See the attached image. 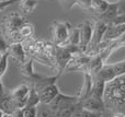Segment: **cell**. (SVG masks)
<instances>
[{"mask_svg": "<svg viewBox=\"0 0 125 117\" xmlns=\"http://www.w3.org/2000/svg\"><path fill=\"white\" fill-rule=\"evenodd\" d=\"M30 87H31V90H30V94H29V99H28V101H26L25 107H37L41 104L39 93H37L36 90H35L32 85H30Z\"/></svg>", "mask_w": 125, "mask_h": 117, "instance_id": "cell-16", "label": "cell"}, {"mask_svg": "<svg viewBox=\"0 0 125 117\" xmlns=\"http://www.w3.org/2000/svg\"><path fill=\"white\" fill-rule=\"evenodd\" d=\"M125 34V24H113L110 23L108 25V28L105 31L103 41L112 42L121 38Z\"/></svg>", "mask_w": 125, "mask_h": 117, "instance_id": "cell-11", "label": "cell"}, {"mask_svg": "<svg viewBox=\"0 0 125 117\" xmlns=\"http://www.w3.org/2000/svg\"><path fill=\"white\" fill-rule=\"evenodd\" d=\"M1 55H2V54H0V58H1Z\"/></svg>", "mask_w": 125, "mask_h": 117, "instance_id": "cell-34", "label": "cell"}, {"mask_svg": "<svg viewBox=\"0 0 125 117\" xmlns=\"http://www.w3.org/2000/svg\"><path fill=\"white\" fill-rule=\"evenodd\" d=\"M8 53H9V56L14 59L19 65H22V63H24L28 60L26 59V55L28 54L25 52L23 43H21V42L10 44L8 47Z\"/></svg>", "mask_w": 125, "mask_h": 117, "instance_id": "cell-10", "label": "cell"}, {"mask_svg": "<svg viewBox=\"0 0 125 117\" xmlns=\"http://www.w3.org/2000/svg\"><path fill=\"white\" fill-rule=\"evenodd\" d=\"M68 43L71 44V45L79 46V44H80V30H79L78 26H76V27H71L70 34H69Z\"/></svg>", "mask_w": 125, "mask_h": 117, "instance_id": "cell-18", "label": "cell"}, {"mask_svg": "<svg viewBox=\"0 0 125 117\" xmlns=\"http://www.w3.org/2000/svg\"><path fill=\"white\" fill-rule=\"evenodd\" d=\"M37 0H21L20 2V10L23 14H29V13L34 12V10L36 9Z\"/></svg>", "mask_w": 125, "mask_h": 117, "instance_id": "cell-15", "label": "cell"}, {"mask_svg": "<svg viewBox=\"0 0 125 117\" xmlns=\"http://www.w3.org/2000/svg\"><path fill=\"white\" fill-rule=\"evenodd\" d=\"M111 117H125V114H123V113H112Z\"/></svg>", "mask_w": 125, "mask_h": 117, "instance_id": "cell-29", "label": "cell"}, {"mask_svg": "<svg viewBox=\"0 0 125 117\" xmlns=\"http://www.w3.org/2000/svg\"><path fill=\"white\" fill-rule=\"evenodd\" d=\"M117 3V8H119V14L125 13V0H120Z\"/></svg>", "mask_w": 125, "mask_h": 117, "instance_id": "cell-26", "label": "cell"}, {"mask_svg": "<svg viewBox=\"0 0 125 117\" xmlns=\"http://www.w3.org/2000/svg\"><path fill=\"white\" fill-rule=\"evenodd\" d=\"M24 116V109L23 108H17L12 114L11 117H23Z\"/></svg>", "mask_w": 125, "mask_h": 117, "instance_id": "cell-27", "label": "cell"}, {"mask_svg": "<svg viewBox=\"0 0 125 117\" xmlns=\"http://www.w3.org/2000/svg\"><path fill=\"white\" fill-rule=\"evenodd\" d=\"M18 0H9V1H0V12H2L3 10H6L8 7H10L11 4H13Z\"/></svg>", "mask_w": 125, "mask_h": 117, "instance_id": "cell-25", "label": "cell"}, {"mask_svg": "<svg viewBox=\"0 0 125 117\" xmlns=\"http://www.w3.org/2000/svg\"><path fill=\"white\" fill-rule=\"evenodd\" d=\"M93 25H94V22H91L90 20H87V21H84L83 23L78 25V27H79V30H80L79 48L82 53H86L87 50H88L91 41H92Z\"/></svg>", "mask_w": 125, "mask_h": 117, "instance_id": "cell-8", "label": "cell"}, {"mask_svg": "<svg viewBox=\"0 0 125 117\" xmlns=\"http://www.w3.org/2000/svg\"><path fill=\"white\" fill-rule=\"evenodd\" d=\"M103 102L105 109L110 113L125 114V76L105 82Z\"/></svg>", "mask_w": 125, "mask_h": 117, "instance_id": "cell-1", "label": "cell"}, {"mask_svg": "<svg viewBox=\"0 0 125 117\" xmlns=\"http://www.w3.org/2000/svg\"><path fill=\"white\" fill-rule=\"evenodd\" d=\"M0 1H9V0H0Z\"/></svg>", "mask_w": 125, "mask_h": 117, "instance_id": "cell-32", "label": "cell"}, {"mask_svg": "<svg viewBox=\"0 0 125 117\" xmlns=\"http://www.w3.org/2000/svg\"><path fill=\"white\" fill-rule=\"evenodd\" d=\"M3 117H11V114H4Z\"/></svg>", "mask_w": 125, "mask_h": 117, "instance_id": "cell-31", "label": "cell"}, {"mask_svg": "<svg viewBox=\"0 0 125 117\" xmlns=\"http://www.w3.org/2000/svg\"><path fill=\"white\" fill-rule=\"evenodd\" d=\"M91 3H92V0H78L77 6H79L83 10L91 11Z\"/></svg>", "mask_w": 125, "mask_h": 117, "instance_id": "cell-23", "label": "cell"}, {"mask_svg": "<svg viewBox=\"0 0 125 117\" xmlns=\"http://www.w3.org/2000/svg\"><path fill=\"white\" fill-rule=\"evenodd\" d=\"M61 77V73L54 77H42L32 82V87L39 93L41 104H50L59 93V89L56 82Z\"/></svg>", "mask_w": 125, "mask_h": 117, "instance_id": "cell-3", "label": "cell"}, {"mask_svg": "<svg viewBox=\"0 0 125 117\" xmlns=\"http://www.w3.org/2000/svg\"><path fill=\"white\" fill-rule=\"evenodd\" d=\"M9 58H10V56H9L8 50L1 55V58H0V76L1 77H3V74L6 73L7 69H8Z\"/></svg>", "mask_w": 125, "mask_h": 117, "instance_id": "cell-20", "label": "cell"}, {"mask_svg": "<svg viewBox=\"0 0 125 117\" xmlns=\"http://www.w3.org/2000/svg\"><path fill=\"white\" fill-rule=\"evenodd\" d=\"M4 114H6V113H4V112L2 111L1 108H0V117H3V115H4Z\"/></svg>", "mask_w": 125, "mask_h": 117, "instance_id": "cell-30", "label": "cell"}, {"mask_svg": "<svg viewBox=\"0 0 125 117\" xmlns=\"http://www.w3.org/2000/svg\"><path fill=\"white\" fill-rule=\"evenodd\" d=\"M6 93H7V91L4 90V88H3V84H2V81L0 80V101L2 100V98H3L4 95H6Z\"/></svg>", "mask_w": 125, "mask_h": 117, "instance_id": "cell-28", "label": "cell"}, {"mask_svg": "<svg viewBox=\"0 0 125 117\" xmlns=\"http://www.w3.org/2000/svg\"><path fill=\"white\" fill-rule=\"evenodd\" d=\"M59 4L62 7V9L66 11L70 10L73 6H76L78 2V0H58Z\"/></svg>", "mask_w": 125, "mask_h": 117, "instance_id": "cell-21", "label": "cell"}, {"mask_svg": "<svg viewBox=\"0 0 125 117\" xmlns=\"http://www.w3.org/2000/svg\"><path fill=\"white\" fill-rule=\"evenodd\" d=\"M30 85L22 83V84H19L18 87H15L14 89L9 92L11 100L14 103L17 108H24L25 107L26 101H28L29 94H30Z\"/></svg>", "mask_w": 125, "mask_h": 117, "instance_id": "cell-7", "label": "cell"}, {"mask_svg": "<svg viewBox=\"0 0 125 117\" xmlns=\"http://www.w3.org/2000/svg\"><path fill=\"white\" fill-rule=\"evenodd\" d=\"M36 117H55L53 111L50 108L48 104H40L37 106Z\"/></svg>", "mask_w": 125, "mask_h": 117, "instance_id": "cell-19", "label": "cell"}, {"mask_svg": "<svg viewBox=\"0 0 125 117\" xmlns=\"http://www.w3.org/2000/svg\"><path fill=\"white\" fill-rule=\"evenodd\" d=\"M24 116L23 117H36L37 107H24Z\"/></svg>", "mask_w": 125, "mask_h": 117, "instance_id": "cell-24", "label": "cell"}, {"mask_svg": "<svg viewBox=\"0 0 125 117\" xmlns=\"http://www.w3.org/2000/svg\"><path fill=\"white\" fill-rule=\"evenodd\" d=\"M33 59L32 58H29L28 60L25 61L24 63L20 65V70H21V73L25 77L26 79H30L31 80V83L34 82L35 80H37L39 78H41L39 73L33 70Z\"/></svg>", "mask_w": 125, "mask_h": 117, "instance_id": "cell-12", "label": "cell"}, {"mask_svg": "<svg viewBox=\"0 0 125 117\" xmlns=\"http://www.w3.org/2000/svg\"><path fill=\"white\" fill-rule=\"evenodd\" d=\"M8 47H9V43L7 42L2 31H0V54L6 53L8 50Z\"/></svg>", "mask_w": 125, "mask_h": 117, "instance_id": "cell-22", "label": "cell"}, {"mask_svg": "<svg viewBox=\"0 0 125 117\" xmlns=\"http://www.w3.org/2000/svg\"><path fill=\"white\" fill-rule=\"evenodd\" d=\"M1 78H2V77H1V76H0V80H1Z\"/></svg>", "mask_w": 125, "mask_h": 117, "instance_id": "cell-33", "label": "cell"}, {"mask_svg": "<svg viewBox=\"0 0 125 117\" xmlns=\"http://www.w3.org/2000/svg\"><path fill=\"white\" fill-rule=\"evenodd\" d=\"M79 101L82 108L87 109V111L95 112V113H104V111H106L102 98H97V96H93L89 94L84 99Z\"/></svg>", "mask_w": 125, "mask_h": 117, "instance_id": "cell-9", "label": "cell"}, {"mask_svg": "<svg viewBox=\"0 0 125 117\" xmlns=\"http://www.w3.org/2000/svg\"><path fill=\"white\" fill-rule=\"evenodd\" d=\"M78 53H82L79 46L68 44L66 46H56L55 45V68L58 73H62L66 69L67 65L71 60L73 56Z\"/></svg>", "mask_w": 125, "mask_h": 117, "instance_id": "cell-4", "label": "cell"}, {"mask_svg": "<svg viewBox=\"0 0 125 117\" xmlns=\"http://www.w3.org/2000/svg\"><path fill=\"white\" fill-rule=\"evenodd\" d=\"M109 6H110V2H108V0H92L91 11H93L98 15H100L108 10Z\"/></svg>", "mask_w": 125, "mask_h": 117, "instance_id": "cell-14", "label": "cell"}, {"mask_svg": "<svg viewBox=\"0 0 125 117\" xmlns=\"http://www.w3.org/2000/svg\"><path fill=\"white\" fill-rule=\"evenodd\" d=\"M121 76H125V59L113 63H104L101 70L93 77L104 82H109Z\"/></svg>", "mask_w": 125, "mask_h": 117, "instance_id": "cell-5", "label": "cell"}, {"mask_svg": "<svg viewBox=\"0 0 125 117\" xmlns=\"http://www.w3.org/2000/svg\"><path fill=\"white\" fill-rule=\"evenodd\" d=\"M20 35L23 38V42L26 39H30L34 35V26L32 24H30L29 22H26L21 28H20Z\"/></svg>", "mask_w": 125, "mask_h": 117, "instance_id": "cell-17", "label": "cell"}, {"mask_svg": "<svg viewBox=\"0 0 125 117\" xmlns=\"http://www.w3.org/2000/svg\"><path fill=\"white\" fill-rule=\"evenodd\" d=\"M70 30H71V26L68 22H65V21L53 22L52 33H53V43H54V45L56 46L68 45Z\"/></svg>", "mask_w": 125, "mask_h": 117, "instance_id": "cell-6", "label": "cell"}, {"mask_svg": "<svg viewBox=\"0 0 125 117\" xmlns=\"http://www.w3.org/2000/svg\"><path fill=\"white\" fill-rule=\"evenodd\" d=\"M119 15V8H117V3H110L108 10L104 13L98 15V19L102 20V21L106 22V23H112L113 20Z\"/></svg>", "mask_w": 125, "mask_h": 117, "instance_id": "cell-13", "label": "cell"}, {"mask_svg": "<svg viewBox=\"0 0 125 117\" xmlns=\"http://www.w3.org/2000/svg\"><path fill=\"white\" fill-rule=\"evenodd\" d=\"M26 23L24 15L19 12H11L2 19V33L6 37L9 45L12 43L23 42V38L20 35V28Z\"/></svg>", "mask_w": 125, "mask_h": 117, "instance_id": "cell-2", "label": "cell"}]
</instances>
